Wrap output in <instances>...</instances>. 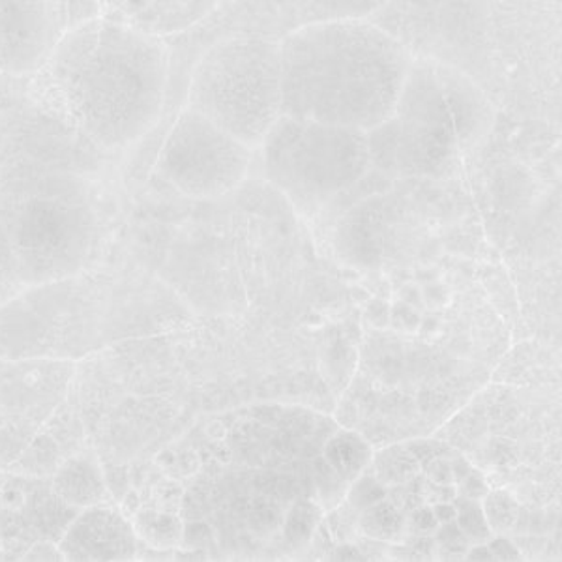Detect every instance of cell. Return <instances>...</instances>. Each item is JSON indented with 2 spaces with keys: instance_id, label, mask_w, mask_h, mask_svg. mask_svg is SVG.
Here are the masks:
<instances>
[{
  "instance_id": "2e32d148",
  "label": "cell",
  "mask_w": 562,
  "mask_h": 562,
  "mask_svg": "<svg viewBox=\"0 0 562 562\" xmlns=\"http://www.w3.org/2000/svg\"><path fill=\"white\" fill-rule=\"evenodd\" d=\"M373 474L378 476L384 486H397L403 482H409L422 473L420 461L411 452L407 445H394L384 448L371 458Z\"/></svg>"
},
{
  "instance_id": "83f0119b",
  "label": "cell",
  "mask_w": 562,
  "mask_h": 562,
  "mask_svg": "<svg viewBox=\"0 0 562 562\" xmlns=\"http://www.w3.org/2000/svg\"><path fill=\"white\" fill-rule=\"evenodd\" d=\"M422 471H424V476L435 484H454V471H452V461L448 460V454L429 461Z\"/></svg>"
},
{
  "instance_id": "5b68a950",
  "label": "cell",
  "mask_w": 562,
  "mask_h": 562,
  "mask_svg": "<svg viewBox=\"0 0 562 562\" xmlns=\"http://www.w3.org/2000/svg\"><path fill=\"white\" fill-rule=\"evenodd\" d=\"M396 169L435 175L473 145L490 124L480 90L460 71L439 63L411 65L397 100Z\"/></svg>"
},
{
  "instance_id": "9a60e30c",
  "label": "cell",
  "mask_w": 562,
  "mask_h": 562,
  "mask_svg": "<svg viewBox=\"0 0 562 562\" xmlns=\"http://www.w3.org/2000/svg\"><path fill=\"white\" fill-rule=\"evenodd\" d=\"M358 527H360V535L379 542L400 543L405 542L407 537L405 514L397 510L389 498H383L378 505L360 512Z\"/></svg>"
},
{
  "instance_id": "d6a6232c",
  "label": "cell",
  "mask_w": 562,
  "mask_h": 562,
  "mask_svg": "<svg viewBox=\"0 0 562 562\" xmlns=\"http://www.w3.org/2000/svg\"><path fill=\"white\" fill-rule=\"evenodd\" d=\"M465 559L467 561H495L486 542L474 543L471 550H467Z\"/></svg>"
},
{
  "instance_id": "7c38bea8",
  "label": "cell",
  "mask_w": 562,
  "mask_h": 562,
  "mask_svg": "<svg viewBox=\"0 0 562 562\" xmlns=\"http://www.w3.org/2000/svg\"><path fill=\"white\" fill-rule=\"evenodd\" d=\"M373 450L355 431H338L326 442L325 461L344 482H352L370 465Z\"/></svg>"
},
{
  "instance_id": "ba28073f",
  "label": "cell",
  "mask_w": 562,
  "mask_h": 562,
  "mask_svg": "<svg viewBox=\"0 0 562 562\" xmlns=\"http://www.w3.org/2000/svg\"><path fill=\"white\" fill-rule=\"evenodd\" d=\"M251 150L186 108L161 145L156 177L190 199L222 198L248 175Z\"/></svg>"
},
{
  "instance_id": "1f68e13d",
  "label": "cell",
  "mask_w": 562,
  "mask_h": 562,
  "mask_svg": "<svg viewBox=\"0 0 562 562\" xmlns=\"http://www.w3.org/2000/svg\"><path fill=\"white\" fill-rule=\"evenodd\" d=\"M434 508L435 518L439 521V525L450 524V521H456V505L454 503H435V505H429Z\"/></svg>"
},
{
  "instance_id": "f546056e",
  "label": "cell",
  "mask_w": 562,
  "mask_h": 562,
  "mask_svg": "<svg viewBox=\"0 0 562 562\" xmlns=\"http://www.w3.org/2000/svg\"><path fill=\"white\" fill-rule=\"evenodd\" d=\"M486 543L495 561H521V553H519L518 548L510 542V538L492 537Z\"/></svg>"
},
{
  "instance_id": "603a6c76",
  "label": "cell",
  "mask_w": 562,
  "mask_h": 562,
  "mask_svg": "<svg viewBox=\"0 0 562 562\" xmlns=\"http://www.w3.org/2000/svg\"><path fill=\"white\" fill-rule=\"evenodd\" d=\"M140 506L154 508L161 512L179 510L180 501H182V486L179 482L171 479H161L150 484L148 495L140 497Z\"/></svg>"
},
{
  "instance_id": "484cf974",
  "label": "cell",
  "mask_w": 562,
  "mask_h": 562,
  "mask_svg": "<svg viewBox=\"0 0 562 562\" xmlns=\"http://www.w3.org/2000/svg\"><path fill=\"white\" fill-rule=\"evenodd\" d=\"M405 527L409 537H434L439 521L435 518L431 506L422 505L405 516Z\"/></svg>"
},
{
  "instance_id": "7402d4cb",
  "label": "cell",
  "mask_w": 562,
  "mask_h": 562,
  "mask_svg": "<svg viewBox=\"0 0 562 562\" xmlns=\"http://www.w3.org/2000/svg\"><path fill=\"white\" fill-rule=\"evenodd\" d=\"M386 492L389 487L384 486L375 474H360L351 482V487L347 492V503L355 510L362 512L386 498Z\"/></svg>"
},
{
  "instance_id": "cb8c5ba5",
  "label": "cell",
  "mask_w": 562,
  "mask_h": 562,
  "mask_svg": "<svg viewBox=\"0 0 562 562\" xmlns=\"http://www.w3.org/2000/svg\"><path fill=\"white\" fill-rule=\"evenodd\" d=\"M358 518H360V512L355 510L346 501V505L338 506L330 512V516L326 519V527L338 542H351L352 538L360 535Z\"/></svg>"
},
{
  "instance_id": "836d02e7",
  "label": "cell",
  "mask_w": 562,
  "mask_h": 562,
  "mask_svg": "<svg viewBox=\"0 0 562 562\" xmlns=\"http://www.w3.org/2000/svg\"><path fill=\"white\" fill-rule=\"evenodd\" d=\"M4 130H7V113L0 115V139H2V135H4Z\"/></svg>"
},
{
  "instance_id": "5bb4252c",
  "label": "cell",
  "mask_w": 562,
  "mask_h": 562,
  "mask_svg": "<svg viewBox=\"0 0 562 562\" xmlns=\"http://www.w3.org/2000/svg\"><path fill=\"white\" fill-rule=\"evenodd\" d=\"M130 519L137 538L154 550L175 548L184 538V525L173 512L154 510L147 506H139Z\"/></svg>"
},
{
  "instance_id": "44dd1931",
  "label": "cell",
  "mask_w": 562,
  "mask_h": 562,
  "mask_svg": "<svg viewBox=\"0 0 562 562\" xmlns=\"http://www.w3.org/2000/svg\"><path fill=\"white\" fill-rule=\"evenodd\" d=\"M25 289L21 283L18 259L13 254L12 243L8 238L7 229L0 222V306L15 299Z\"/></svg>"
},
{
  "instance_id": "f1b7e54d",
  "label": "cell",
  "mask_w": 562,
  "mask_h": 562,
  "mask_svg": "<svg viewBox=\"0 0 562 562\" xmlns=\"http://www.w3.org/2000/svg\"><path fill=\"white\" fill-rule=\"evenodd\" d=\"M23 561L55 562L65 561V557L58 551L57 543L49 542V540H40V542L31 546V550L26 551Z\"/></svg>"
},
{
  "instance_id": "4fadbf2b",
  "label": "cell",
  "mask_w": 562,
  "mask_h": 562,
  "mask_svg": "<svg viewBox=\"0 0 562 562\" xmlns=\"http://www.w3.org/2000/svg\"><path fill=\"white\" fill-rule=\"evenodd\" d=\"M68 458L70 456L66 454L52 435L40 428L31 445L25 448V452L20 456V460L15 461L7 473L25 476V479H52L53 474L57 473L58 467L63 465Z\"/></svg>"
},
{
  "instance_id": "4dcf8cb0",
  "label": "cell",
  "mask_w": 562,
  "mask_h": 562,
  "mask_svg": "<svg viewBox=\"0 0 562 562\" xmlns=\"http://www.w3.org/2000/svg\"><path fill=\"white\" fill-rule=\"evenodd\" d=\"M330 559L333 561H362L364 555L351 542H344L339 546L338 550L334 551Z\"/></svg>"
},
{
  "instance_id": "d4e9b609",
  "label": "cell",
  "mask_w": 562,
  "mask_h": 562,
  "mask_svg": "<svg viewBox=\"0 0 562 562\" xmlns=\"http://www.w3.org/2000/svg\"><path fill=\"white\" fill-rule=\"evenodd\" d=\"M435 548L445 551V553H461L465 557V551L469 550V540L465 535L461 532L460 527L456 521L450 524H442L437 527L434 532Z\"/></svg>"
},
{
  "instance_id": "9c48e42d",
  "label": "cell",
  "mask_w": 562,
  "mask_h": 562,
  "mask_svg": "<svg viewBox=\"0 0 562 562\" xmlns=\"http://www.w3.org/2000/svg\"><path fill=\"white\" fill-rule=\"evenodd\" d=\"M77 362L57 358L0 360V424L44 426L70 392Z\"/></svg>"
},
{
  "instance_id": "3957f363",
  "label": "cell",
  "mask_w": 562,
  "mask_h": 562,
  "mask_svg": "<svg viewBox=\"0 0 562 562\" xmlns=\"http://www.w3.org/2000/svg\"><path fill=\"white\" fill-rule=\"evenodd\" d=\"M113 216L105 180L0 161V222L25 288L102 265Z\"/></svg>"
},
{
  "instance_id": "ffe728a7",
  "label": "cell",
  "mask_w": 562,
  "mask_h": 562,
  "mask_svg": "<svg viewBox=\"0 0 562 562\" xmlns=\"http://www.w3.org/2000/svg\"><path fill=\"white\" fill-rule=\"evenodd\" d=\"M456 525L465 535L467 540L473 543H484L493 537L486 514L482 508L479 498L458 497L454 498Z\"/></svg>"
},
{
  "instance_id": "d6986e66",
  "label": "cell",
  "mask_w": 562,
  "mask_h": 562,
  "mask_svg": "<svg viewBox=\"0 0 562 562\" xmlns=\"http://www.w3.org/2000/svg\"><path fill=\"white\" fill-rule=\"evenodd\" d=\"M38 429L40 426L31 422L0 424V473H7L8 469L20 460V456L31 445Z\"/></svg>"
},
{
  "instance_id": "7a4b0ae2",
  "label": "cell",
  "mask_w": 562,
  "mask_h": 562,
  "mask_svg": "<svg viewBox=\"0 0 562 562\" xmlns=\"http://www.w3.org/2000/svg\"><path fill=\"white\" fill-rule=\"evenodd\" d=\"M280 53L281 115L366 134L394 119L411 60L378 26H304L283 40Z\"/></svg>"
},
{
  "instance_id": "4316f807",
  "label": "cell",
  "mask_w": 562,
  "mask_h": 562,
  "mask_svg": "<svg viewBox=\"0 0 562 562\" xmlns=\"http://www.w3.org/2000/svg\"><path fill=\"white\" fill-rule=\"evenodd\" d=\"M458 484H454L458 490L460 497L467 498H482L490 492L486 480L482 479V474L476 473L474 469H471L469 473L463 474L460 480H456Z\"/></svg>"
},
{
  "instance_id": "ac0fdd59",
  "label": "cell",
  "mask_w": 562,
  "mask_h": 562,
  "mask_svg": "<svg viewBox=\"0 0 562 562\" xmlns=\"http://www.w3.org/2000/svg\"><path fill=\"white\" fill-rule=\"evenodd\" d=\"M321 521V512L310 501H296L293 508L289 510L288 519L283 525V535L293 550L304 548L312 542L314 532Z\"/></svg>"
},
{
  "instance_id": "277c9868",
  "label": "cell",
  "mask_w": 562,
  "mask_h": 562,
  "mask_svg": "<svg viewBox=\"0 0 562 562\" xmlns=\"http://www.w3.org/2000/svg\"><path fill=\"white\" fill-rule=\"evenodd\" d=\"M113 272L105 262L66 280L25 288L0 306V360L79 362L109 346Z\"/></svg>"
},
{
  "instance_id": "6da1fadb",
  "label": "cell",
  "mask_w": 562,
  "mask_h": 562,
  "mask_svg": "<svg viewBox=\"0 0 562 562\" xmlns=\"http://www.w3.org/2000/svg\"><path fill=\"white\" fill-rule=\"evenodd\" d=\"M44 76L77 130L108 156L147 137L166 105V47L108 15L68 29Z\"/></svg>"
},
{
  "instance_id": "30bf717a",
  "label": "cell",
  "mask_w": 562,
  "mask_h": 562,
  "mask_svg": "<svg viewBox=\"0 0 562 562\" xmlns=\"http://www.w3.org/2000/svg\"><path fill=\"white\" fill-rule=\"evenodd\" d=\"M137 542L132 519L111 501L79 510L57 546L65 561H134Z\"/></svg>"
},
{
  "instance_id": "e0dca14e",
  "label": "cell",
  "mask_w": 562,
  "mask_h": 562,
  "mask_svg": "<svg viewBox=\"0 0 562 562\" xmlns=\"http://www.w3.org/2000/svg\"><path fill=\"white\" fill-rule=\"evenodd\" d=\"M482 508L486 514L493 537H508L512 530L516 529L521 508H519L518 501L510 492H506V490L487 492L482 497Z\"/></svg>"
},
{
  "instance_id": "52a82bcc",
  "label": "cell",
  "mask_w": 562,
  "mask_h": 562,
  "mask_svg": "<svg viewBox=\"0 0 562 562\" xmlns=\"http://www.w3.org/2000/svg\"><path fill=\"white\" fill-rule=\"evenodd\" d=\"M265 147L267 175L299 205H317L344 192L370 167L368 135L281 115Z\"/></svg>"
},
{
  "instance_id": "8fae6325",
  "label": "cell",
  "mask_w": 562,
  "mask_h": 562,
  "mask_svg": "<svg viewBox=\"0 0 562 562\" xmlns=\"http://www.w3.org/2000/svg\"><path fill=\"white\" fill-rule=\"evenodd\" d=\"M52 487L55 495L77 510L113 501L103 474L102 460L92 447L70 456L58 467L57 473L52 476Z\"/></svg>"
},
{
  "instance_id": "8992f818",
  "label": "cell",
  "mask_w": 562,
  "mask_h": 562,
  "mask_svg": "<svg viewBox=\"0 0 562 562\" xmlns=\"http://www.w3.org/2000/svg\"><path fill=\"white\" fill-rule=\"evenodd\" d=\"M188 109L254 150L281 116L280 44L238 36L212 45L193 68Z\"/></svg>"
}]
</instances>
